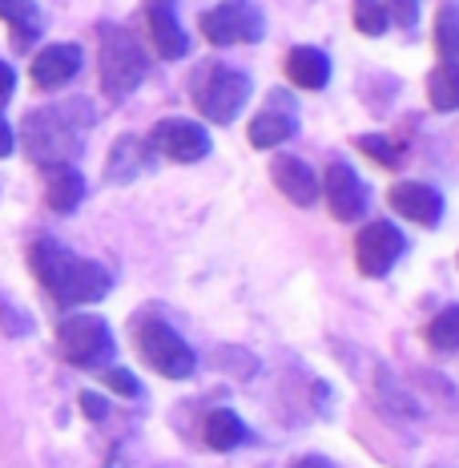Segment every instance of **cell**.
I'll return each mask as SVG.
<instances>
[{
    "label": "cell",
    "instance_id": "6",
    "mask_svg": "<svg viewBox=\"0 0 459 468\" xmlns=\"http://www.w3.org/2000/svg\"><path fill=\"white\" fill-rule=\"evenodd\" d=\"M202 33L210 45L226 48V45H254L266 37V16L258 5L250 0H222L210 13H202Z\"/></svg>",
    "mask_w": 459,
    "mask_h": 468
},
{
    "label": "cell",
    "instance_id": "1",
    "mask_svg": "<svg viewBox=\"0 0 459 468\" xmlns=\"http://www.w3.org/2000/svg\"><path fill=\"white\" fill-rule=\"evenodd\" d=\"M33 271L45 282V291L57 299L61 307H85L97 303L113 291V275L93 259H81L73 250H65L57 239L33 242Z\"/></svg>",
    "mask_w": 459,
    "mask_h": 468
},
{
    "label": "cell",
    "instance_id": "27",
    "mask_svg": "<svg viewBox=\"0 0 459 468\" xmlns=\"http://www.w3.org/2000/svg\"><path fill=\"white\" fill-rule=\"evenodd\" d=\"M81 408H85L89 420H105V416H110V404H105L97 392H81Z\"/></svg>",
    "mask_w": 459,
    "mask_h": 468
},
{
    "label": "cell",
    "instance_id": "8",
    "mask_svg": "<svg viewBox=\"0 0 459 468\" xmlns=\"http://www.w3.org/2000/svg\"><path fill=\"white\" fill-rule=\"evenodd\" d=\"M193 97H198V110L206 122L230 125L234 117L242 113V105L250 101V77L238 69H214L206 81L198 85Z\"/></svg>",
    "mask_w": 459,
    "mask_h": 468
},
{
    "label": "cell",
    "instance_id": "3",
    "mask_svg": "<svg viewBox=\"0 0 459 468\" xmlns=\"http://www.w3.org/2000/svg\"><path fill=\"white\" fill-rule=\"evenodd\" d=\"M145 48L121 25H101V90L110 101H125L145 81Z\"/></svg>",
    "mask_w": 459,
    "mask_h": 468
},
{
    "label": "cell",
    "instance_id": "7",
    "mask_svg": "<svg viewBox=\"0 0 459 468\" xmlns=\"http://www.w3.org/2000/svg\"><path fill=\"white\" fill-rule=\"evenodd\" d=\"M407 255V239L403 230L395 227V222H367L363 230H359L355 239V262L359 271H363L367 279H383L391 275V267H395L399 259Z\"/></svg>",
    "mask_w": 459,
    "mask_h": 468
},
{
    "label": "cell",
    "instance_id": "18",
    "mask_svg": "<svg viewBox=\"0 0 459 468\" xmlns=\"http://www.w3.org/2000/svg\"><path fill=\"white\" fill-rule=\"evenodd\" d=\"M250 441V428L242 424L238 412H230V408H218V412L206 416V444L214 452H230V448H242Z\"/></svg>",
    "mask_w": 459,
    "mask_h": 468
},
{
    "label": "cell",
    "instance_id": "11",
    "mask_svg": "<svg viewBox=\"0 0 459 468\" xmlns=\"http://www.w3.org/2000/svg\"><path fill=\"white\" fill-rule=\"evenodd\" d=\"M145 21H150V37L158 57L178 61V57L190 53V37H185L182 16H178V0H150L145 5Z\"/></svg>",
    "mask_w": 459,
    "mask_h": 468
},
{
    "label": "cell",
    "instance_id": "20",
    "mask_svg": "<svg viewBox=\"0 0 459 468\" xmlns=\"http://www.w3.org/2000/svg\"><path fill=\"white\" fill-rule=\"evenodd\" d=\"M0 16L21 33V41L41 33V8H37V0H0Z\"/></svg>",
    "mask_w": 459,
    "mask_h": 468
},
{
    "label": "cell",
    "instance_id": "22",
    "mask_svg": "<svg viewBox=\"0 0 459 468\" xmlns=\"http://www.w3.org/2000/svg\"><path fill=\"white\" fill-rule=\"evenodd\" d=\"M435 41L447 61H459V0H447L435 16Z\"/></svg>",
    "mask_w": 459,
    "mask_h": 468
},
{
    "label": "cell",
    "instance_id": "31",
    "mask_svg": "<svg viewBox=\"0 0 459 468\" xmlns=\"http://www.w3.org/2000/svg\"><path fill=\"white\" fill-rule=\"evenodd\" d=\"M295 468H335V464H330L327 456H302V461H298Z\"/></svg>",
    "mask_w": 459,
    "mask_h": 468
},
{
    "label": "cell",
    "instance_id": "12",
    "mask_svg": "<svg viewBox=\"0 0 459 468\" xmlns=\"http://www.w3.org/2000/svg\"><path fill=\"white\" fill-rule=\"evenodd\" d=\"M391 210L419 222V227H439V218H443V194L435 186H427V182H399L391 190Z\"/></svg>",
    "mask_w": 459,
    "mask_h": 468
},
{
    "label": "cell",
    "instance_id": "4",
    "mask_svg": "<svg viewBox=\"0 0 459 468\" xmlns=\"http://www.w3.org/2000/svg\"><path fill=\"white\" fill-rule=\"evenodd\" d=\"M57 344H61L65 359L77 364V367H105L117 356L113 327L105 324L101 315H85V311H77V315H65L61 319Z\"/></svg>",
    "mask_w": 459,
    "mask_h": 468
},
{
    "label": "cell",
    "instance_id": "21",
    "mask_svg": "<svg viewBox=\"0 0 459 468\" xmlns=\"http://www.w3.org/2000/svg\"><path fill=\"white\" fill-rule=\"evenodd\" d=\"M427 344L435 351H459V303L443 307L427 327Z\"/></svg>",
    "mask_w": 459,
    "mask_h": 468
},
{
    "label": "cell",
    "instance_id": "17",
    "mask_svg": "<svg viewBox=\"0 0 459 468\" xmlns=\"http://www.w3.org/2000/svg\"><path fill=\"white\" fill-rule=\"evenodd\" d=\"M48 207L53 210H61V214H69L81 207V198H85V178H81V170L77 165H48Z\"/></svg>",
    "mask_w": 459,
    "mask_h": 468
},
{
    "label": "cell",
    "instance_id": "28",
    "mask_svg": "<svg viewBox=\"0 0 459 468\" xmlns=\"http://www.w3.org/2000/svg\"><path fill=\"white\" fill-rule=\"evenodd\" d=\"M13 90H16V69L8 61H0V101H8Z\"/></svg>",
    "mask_w": 459,
    "mask_h": 468
},
{
    "label": "cell",
    "instance_id": "10",
    "mask_svg": "<svg viewBox=\"0 0 459 468\" xmlns=\"http://www.w3.org/2000/svg\"><path fill=\"white\" fill-rule=\"evenodd\" d=\"M150 142L170 162H182V165H193L210 154V130L202 122H190V117H165Z\"/></svg>",
    "mask_w": 459,
    "mask_h": 468
},
{
    "label": "cell",
    "instance_id": "24",
    "mask_svg": "<svg viewBox=\"0 0 459 468\" xmlns=\"http://www.w3.org/2000/svg\"><path fill=\"white\" fill-rule=\"evenodd\" d=\"M359 150H367L379 165H399V158H403V150H399L395 142H387L383 133H363V138H359Z\"/></svg>",
    "mask_w": 459,
    "mask_h": 468
},
{
    "label": "cell",
    "instance_id": "16",
    "mask_svg": "<svg viewBox=\"0 0 459 468\" xmlns=\"http://www.w3.org/2000/svg\"><path fill=\"white\" fill-rule=\"evenodd\" d=\"M287 77L298 85V90H327V81H330V57L322 53V48H315V45L290 48Z\"/></svg>",
    "mask_w": 459,
    "mask_h": 468
},
{
    "label": "cell",
    "instance_id": "25",
    "mask_svg": "<svg viewBox=\"0 0 459 468\" xmlns=\"http://www.w3.org/2000/svg\"><path fill=\"white\" fill-rule=\"evenodd\" d=\"M0 324H5L8 335H28V331H33V319H28L25 311L16 307L13 299H5V295H0Z\"/></svg>",
    "mask_w": 459,
    "mask_h": 468
},
{
    "label": "cell",
    "instance_id": "5",
    "mask_svg": "<svg viewBox=\"0 0 459 468\" xmlns=\"http://www.w3.org/2000/svg\"><path fill=\"white\" fill-rule=\"evenodd\" d=\"M138 351L141 359L165 379H190L198 367V356L185 339L162 319H141L138 324Z\"/></svg>",
    "mask_w": 459,
    "mask_h": 468
},
{
    "label": "cell",
    "instance_id": "29",
    "mask_svg": "<svg viewBox=\"0 0 459 468\" xmlns=\"http://www.w3.org/2000/svg\"><path fill=\"white\" fill-rule=\"evenodd\" d=\"M13 145H16V133H13V125L5 122V113H0V158H8Z\"/></svg>",
    "mask_w": 459,
    "mask_h": 468
},
{
    "label": "cell",
    "instance_id": "2",
    "mask_svg": "<svg viewBox=\"0 0 459 468\" xmlns=\"http://www.w3.org/2000/svg\"><path fill=\"white\" fill-rule=\"evenodd\" d=\"M93 125V113L85 101H65L33 110L25 117V145L41 165H73L85 145V130Z\"/></svg>",
    "mask_w": 459,
    "mask_h": 468
},
{
    "label": "cell",
    "instance_id": "30",
    "mask_svg": "<svg viewBox=\"0 0 459 468\" xmlns=\"http://www.w3.org/2000/svg\"><path fill=\"white\" fill-rule=\"evenodd\" d=\"M391 5H395V13H399V16H403V21H407V25H412V21H415V13H419V0H391Z\"/></svg>",
    "mask_w": 459,
    "mask_h": 468
},
{
    "label": "cell",
    "instance_id": "26",
    "mask_svg": "<svg viewBox=\"0 0 459 468\" xmlns=\"http://www.w3.org/2000/svg\"><path fill=\"white\" fill-rule=\"evenodd\" d=\"M105 384H110L117 396H130V399H138V396H141L138 376H133V372H125V367H110V372H105Z\"/></svg>",
    "mask_w": 459,
    "mask_h": 468
},
{
    "label": "cell",
    "instance_id": "14",
    "mask_svg": "<svg viewBox=\"0 0 459 468\" xmlns=\"http://www.w3.org/2000/svg\"><path fill=\"white\" fill-rule=\"evenodd\" d=\"M270 174H275V186L287 194L295 207H315L318 202V178H315V170H310L302 158H295V154H278L275 165H270Z\"/></svg>",
    "mask_w": 459,
    "mask_h": 468
},
{
    "label": "cell",
    "instance_id": "19",
    "mask_svg": "<svg viewBox=\"0 0 459 468\" xmlns=\"http://www.w3.org/2000/svg\"><path fill=\"white\" fill-rule=\"evenodd\" d=\"M427 97H432V105L443 113L459 110V61L435 65L432 77H427Z\"/></svg>",
    "mask_w": 459,
    "mask_h": 468
},
{
    "label": "cell",
    "instance_id": "15",
    "mask_svg": "<svg viewBox=\"0 0 459 468\" xmlns=\"http://www.w3.org/2000/svg\"><path fill=\"white\" fill-rule=\"evenodd\" d=\"M298 130L295 122V110H290V101H270V110H262L258 117L250 122V145H258V150H275V145L290 142Z\"/></svg>",
    "mask_w": 459,
    "mask_h": 468
},
{
    "label": "cell",
    "instance_id": "13",
    "mask_svg": "<svg viewBox=\"0 0 459 468\" xmlns=\"http://www.w3.org/2000/svg\"><path fill=\"white\" fill-rule=\"evenodd\" d=\"M81 45H48L41 53L33 57V81L41 85V90H61V85H69L77 73H81Z\"/></svg>",
    "mask_w": 459,
    "mask_h": 468
},
{
    "label": "cell",
    "instance_id": "9",
    "mask_svg": "<svg viewBox=\"0 0 459 468\" xmlns=\"http://www.w3.org/2000/svg\"><path fill=\"white\" fill-rule=\"evenodd\" d=\"M322 190H327L330 214H335L339 222L367 218V210H370V190H367V182L355 174V165H350V162H330L327 178H322Z\"/></svg>",
    "mask_w": 459,
    "mask_h": 468
},
{
    "label": "cell",
    "instance_id": "23",
    "mask_svg": "<svg viewBox=\"0 0 459 468\" xmlns=\"http://www.w3.org/2000/svg\"><path fill=\"white\" fill-rule=\"evenodd\" d=\"M350 13H355V28L363 37H383L391 28V13H387L383 0H355Z\"/></svg>",
    "mask_w": 459,
    "mask_h": 468
}]
</instances>
